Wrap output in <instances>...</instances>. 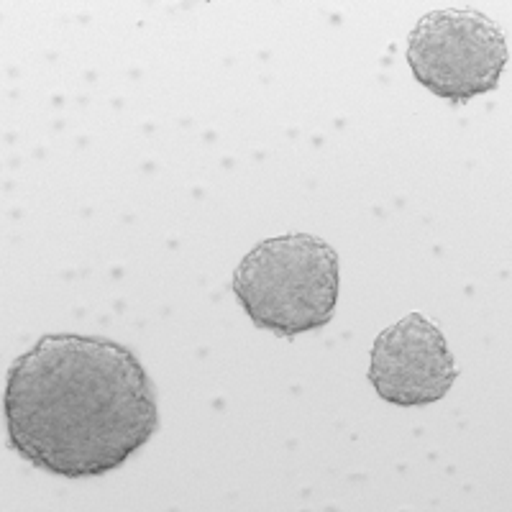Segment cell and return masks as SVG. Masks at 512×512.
Wrapping results in <instances>:
<instances>
[{"mask_svg":"<svg viewBox=\"0 0 512 512\" xmlns=\"http://www.w3.org/2000/svg\"><path fill=\"white\" fill-rule=\"evenodd\" d=\"M8 446L64 479L103 477L152 441L157 392L139 356L111 338L49 333L8 369Z\"/></svg>","mask_w":512,"mask_h":512,"instance_id":"6da1fadb","label":"cell"},{"mask_svg":"<svg viewBox=\"0 0 512 512\" xmlns=\"http://www.w3.org/2000/svg\"><path fill=\"white\" fill-rule=\"evenodd\" d=\"M338 290L336 249L310 233L259 241L233 272V295L251 323L282 338L328 326Z\"/></svg>","mask_w":512,"mask_h":512,"instance_id":"7a4b0ae2","label":"cell"},{"mask_svg":"<svg viewBox=\"0 0 512 512\" xmlns=\"http://www.w3.org/2000/svg\"><path fill=\"white\" fill-rule=\"evenodd\" d=\"M507 59L502 29L474 8L425 13L408 36V64L415 80L451 103L495 93Z\"/></svg>","mask_w":512,"mask_h":512,"instance_id":"3957f363","label":"cell"},{"mask_svg":"<svg viewBox=\"0 0 512 512\" xmlns=\"http://www.w3.org/2000/svg\"><path fill=\"white\" fill-rule=\"evenodd\" d=\"M459 369L441 328L420 313L384 328L372 346L369 382L390 405L418 408L443 400Z\"/></svg>","mask_w":512,"mask_h":512,"instance_id":"277c9868","label":"cell"}]
</instances>
